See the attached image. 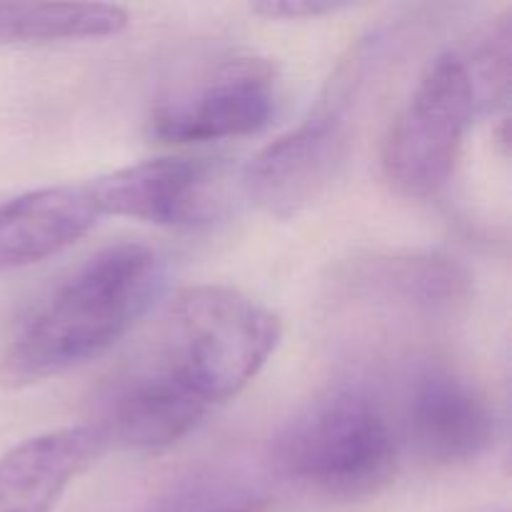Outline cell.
Instances as JSON below:
<instances>
[{
    "label": "cell",
    "mask_w": 512,
    "mask_h": 512,
    "mask_svg": "<svg viewBox=\"0 0 512 512\" xmlns=\"http://www.w3.org/2000/svg\"><path fill=\"white\" fill-rule=\"evenodd\" d=\"M168 268L158 250L118 243L50 285L0 355V385L23 390L108 353L158 305Z\"/></svg>",
    "instance_id": "7a4b0ae2"
},
{
    "label": "cell",
    "mask_w": 512,
    "mask_h": 512,
    "mask_svg": "<svg viewBox=\"0 0 512 512\" xmlns=\"http://www.w3.org/2000/svg\"><path fill=\"white\" fill-rule=\"evenodd\" d=\"M510 58V18H503L483 40L478 53L473 55V63H468L475 95H478V110H495L498 105H505L510 90Z\"/></svg>",
    "instance_id": "4fadbf2b"
},
{
    "label": "cell",
    "mask_w": 512,
    "mask_h": 512,
    "mask_svg": "<svg viewBox=\"0 0 512 512\" xmlns=\"http://www.w3.org/2000/svg\"><path fill=\"white\" fill-rule=\"evenodd\" d=\"M268 503L258 495L250 493H213V495H195L188 503H180L168 512H265Z\"/></svg>",
    "instance_id": "5bb4252c"
},
{
    "label": "cell",
    "mask_w": 512,
    "mask_h": 512,
    "mask_svg": "<svg viewBox=\"0 0 512 512\" xmlns=\"http://www.w3.org/2000/svg\"><path fill=\"white\" fill-rule=\"evenodd\" d=\"M228 165L218 158H155L88 180L95 213L163 228H200L223 215Z\"/></svg>",
    "instance_id": "52a82bcc"
},
{
    "label": "cell",
    "mask_w": 512,
    "mask_h": 512,
    "mask_svg": "<svg viewBox=\"0 0 512 512\" xmlns=\"http://www.w3.org/2000/svg\"><path fill=\"white\" fill-rule=\"evenodd\" d=\"M128 28V13L108 3H0V45L108 38Z\"/></svg>",
    "instance_id": "7c38bea8"
},
{
    "label": "cell",
    "mask_w": 512,
    "mask_h": 512,
    "mask_svg": "<svg viewBox=\"0 0 512 512\" xmlns=\"http://www.w3.org/2000/svg\"><path fill=\"white\" fill-rule=\"evenodd\" d=\"M355 285L368 298L415 313L445 315L468 300L470 273L443 255H393L363 265Z\"/></svg>",
    "instance_id": "8fae6325"
},
{
    "label": "cell",
    "mask_w": 512,
    "mask_h": 512,
    "mask_svg": "<svg viewBox=\"0 0 512 512\" xmlns=\"http://www.w3.org/2000/svg\"><path fill=\"white\" fill-rule=\"evenodd\" d=\"M100 215L85 183L28 190L0 203V270L25 268L83 238Z\"/></svg>",
    "instance_id": "30bf717a"
},
{
    "label": "cell",
    "mask_w": 512,
    "mask_h": 512,
    "mask_svg": "<svg viewBox=\"0 0 512 512\" xmlns=\"http://www.w3.org/2000/svg\"><path fill=\"white\" fill-rule=\"evenodd\" d=\"M478 113L468 58L458 53L435 58L385 133L380 150L385 180L405 198H435L453 178Z\"/></svg>",
    "instance_id": "5b68a950"
},
{
    "label": "cell",
    "mask_w": 512,
    "mask_h": 512,
    "mask_svg": "<svg viewBox=\"0 0 512 512\" xmlns=\"http://www.w3.org/2000/svg\"><path fill=\"white\" fill-rule=\"evenodd\" d=\"M280 108V75L255 53L215 55L155 100L148 135L170 145L213 143L255 135Z\"/></svg>",
    "instance_id": "8992f818"
},
{
    "label": "cell",
    "mask_w": 512,
    "mask_h": 512,
    "mask_svg": "<svg viewBox=\"0 0 512 512\" xmlns=\"http://www.w3.org/2000/svg\"><path fill=\"white\" fill-rule=\"evenodd\" d=\"M400 448L383 400L363 383H338L285 423L273 443V465L315 493L360 500L393 480Z\"/></svg>",
    "instance_id": "3957f363"
},
{
    "label": "cell",
    "mask_w": 512,
    "mask_h": 512,
    "mask_svg": "<svg viewBox=\"0 0 512 512\" xmlns=\"http://www.w3.org/2000/svg\"><path fill=\"white\" fill-rule=\"evenodd\" d=\"M103 453L90 425L23 440L0 458V512H53L68 485Z\"/></svg>",
    "instance_id": "9c48e42d"
},
{
    "label": "cell",
    "mask_w": 512,
    "mask_h": 512,
    "mask_svg": "<svg viewBox=\"0 0 512 512\" xmlns=\"http://www.w3.org/2000/svg\"><path fill=\"white\" fill-rule=\"evenodd\" d=\"M395 428L400 445L420 460L450 468L478 460L493 445L495 415L478 385L448 365L428 363L405 380Z\"/></svg>",
    "instance_id": "ba28073f"
},
{
    "label": "cell",
    "mask_w": 512,
    "mask_h": 512,
    "mask_svg": "<svg viewBox=\"0 0 512 512\" xmlns=\"http://www.w3.org/2000/svg\"><path fill=\"white\" fill-rule=\"evenodd\" d=\"M390 35L370 33L348 50L308 115L260 150L243 173L250 200L278 218L308 208L348 158L363 90L385 58Z\"/></svg>",
    "instance_id": "277c9868"
},
{
    "label": "cell",
    "mask_w": 512,
    "mask_h": 512,
    "mask_svg": "<svg viewBox=\"0 0 512 512\" xmlns=\"http://www.w3.org/2000/svg\"><path fill=\"white\" fill-rule=\"evenodd\" d=\"M280 335L273 310L240 290H180L103 380L90 428L103 448H170L253 383Z\"/></svg>",
    "instance_id": "6da1fadb"
},
{
    "label": "cell",
    "mask_w": 512,
    "mask_h": 512,
    "mask_svg": "<svg viewBox=\"0 0 512 512\" xmlns=\"http://www.w3.org/2000/svg\"><path fill=\"white\" fill-rule=\"evenodd\" d=\"M345 8L340 3H320V0H280V3H258L253 5L255 13L265 15V18H283V20H298V18H320V15L335 13V10Z\"/></svg>",
    "instance_id": "9a60e30c"
}]
</instances>
